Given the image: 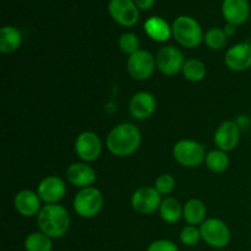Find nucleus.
Wrapping results in <instances>:
<instances>
[{"label": "nucleus", "mask_w": 251, "mask_h": 251, "mask_svg": "<svg viewBox=\"0 0 251 251\" xmlns=\"http://www.w3.org/2000/svg\"><path fill=\"white\" fill-rule=\"evenodd\" d=\"M108 150L118 157H126L135 153L141 144V131L131 123H122L113 127L105 140Z\"/></svg>", "instance_id": "f257e3e1"}, {"label": "nucleus", "mask_w": 251, "mask_h": 251, "mask_svg": "<svg viewBox=\"0 0 251 251\" xmlns=\"http://www.w3.org/2000/svg\"><path fill=\"white\" fill-rule=\"evenodd\" d=\"M37 226L39 232L49 238H61L70 227V216L64 206L58 203L44 205L37 215Z\"/></svg>", "instance_id": "f03ea898"}, {"label": "nucleus", "mask_w": 251, "mask_h": 251, "mask_svg": "<svg viewBox=\"0 0 251 251\" xmlns=\"http://www.w3.org/2000/svg\"><path fill=\"white\" fill-rule=\"evenodd\" d=\"M174 39L185 48H196L202 43L205 34L200 24L190 16H179L172 25Z\"/></svg>", "instance_id": "7ed1b4c3"}, {"label": "nucleus", "mask_w": 251, "mask_h": 251, "mask_svg": "<svg viewBox=\"0 0 251 251\" xmlns=\"http://www.w3.org/2000/svg\"><path fill=\"white\" fill-rule=\"evenodd\" d=\"M104 203L102 191L95 186L81 189L75 195L73 206L75 212L82 218H93L100 212Z\"/></svg>", "instance_id": "20e7f679"}, {"label": "nucleus", "mask_w": 251, "mask_h": 251, "mask_svg": "<svg viewBox=\"0 0 251 251\" xmlns=\"http://www.w3.org/2000/svg\"><path fill=\"white\" fill-rule=\"evenodd\" d=\"M206 152L202 145L195 140H180L173 147V157L180 166L195 168L205 162Z\"/></svg>", "instance_id": "39448f33"}, {"label": "nucleus", "mask_w": 251, "mask_h": 251, "mask_svg": "<svg viewBox=\"0 0 251 251\" xmlns=\"http://www.w3.org/2000/svg\"><path fill=\"white\" fill-rule=\"evenodd\" d=\"M200 233L203 242L216 249H222L230 242L229 227L220 218H207L200 225Z\"/></svg>", "instance_id": "423d86ee"}, {"label": "nucleus", "mask_w": 251, "mask_h": 251, "mask_svg": "<svg viewBox=\"0 0 251 251\" xmlns=\"http://www.w3.org/2000/svg\"><path fill=\"white\" fill-rule=\"evenodd\" d=\"M156 68V56L144 49H139L127 58V73L137 81H144L151 77Z\"/></svg>", "instance_id": "0eeeda50"}, {"label": "nucleus", "mask_w": 251, "mask_h": 251, "mask_svg": "<svg viewBox=\"0 0 251 251\" xmlns=\"http://www.w3.org/2000/svg\"><path fill=\"white\" fill-rule=\"evenodd\" d=\"M162 195L154 186H142L135 190L131 196V206L140 215H152L159 210Z\"/></svg>", "instance_id": "6e6552de"}, {"label": "nucleus", "mask_w": 251, "mask_h": 251, "mask_svg": "<svg viewBox=\"0 0 251 251\" xmlns=\"http://www.w3.org/2000/svg\"><path fill=\"white\" fill-rule=\"evenodd\" d=\"M185 58L180 49L173 46L162 47L156 55L157 69L166 76H174L183 69Z\"/></svg>", "instance_id": "1a4fd4ad"}, {"label": "nucleus", "mask_w": 251, "mask_h": 251, "mask_svg": "<svg viewBox=\"0 0 251 251\" xmlns=\"http://www.w3.org/2000/svg\"><path fill=\"white\" fill-rule=\"evenodd\" d=\"M75 152L83 162H93L100 156L102 141L93 131H83L76 137Z\"/></svg>", "instance_id": "9d476101"}, {"label": "nucleus", "mask_w": 251, "mask_h": 251, "mask_svg": "<svg viewBox=\"0 0 251 251\" xmlns=\"http://www.w3.org/2000/svg\"><path fill=\"white\" fill-rule=\"evenodd\" d=\"M108 10L112 19L124 27H131L139 21V7L134 0H110Z\"/></svg>", "instance_id": "9b49d317"}, {"label": "nucleus", "mask_w": 251, "mask_h": 251, "mask_svg": "<svg viewBox=\"0 0 251 251\" xmlns=\"http://www.w3.org/2000/svg\"><path fill=\"white\" fill-rule=\"evenodd\" d=\"M37 194H38L39 199L43 202H46V205L58 203L65 196L66 184L59 176H49L47 178L42 179L41 183L38 184Z\"/></svg>", "instance_id": "f8f14e48"}, {"label": "nucleus", "mask_w": 251, "mask_h": 251, "mask_svg": "<svg viewBox=\"0 0 251 251\" xmlns=\"http://www.w3.org/2000/svg\"><path fill=\"white\" fill-rule=\"evenodd\" d=\"M240 140L239 125L232 120H226L217 127L213 136V141L218 150L225 152L233 151L238 146Z\"/></svg>", "instance_id": "ddd939ff"}, {"label": "nucleus", "mask_w": 251, "mask_h": 251, "mask_svg": "<svg viewBox=\"0 0 251 251\" xmlns=\"http://www.w3.org/2000/svg\"><path fill=\"white\" fill-rule=\"evenodd\" d=\"M225 63L229 70L240 73L251 68V44L248 42L230 47L225 56Z\"/></svg>", "instance_id": "4468645a"}, {"label": "nucleus", "mask_w": 251, "mask_h": 251, "mask_svg": "<svg viewBox=\"0 0 251 251\" xmlns=\"http://www.w3.org/2000/svg\"><path fill=\"white\" fill-rule=\"evenodd\" d=\"M157 107L156 97L151 92L141 91L135 93L129 103L130 114L137 120H145L152 117Z\"/></svg>", "instance_id": "2eb2a0df"}, {"label": "nucleus", "mask_w": 251, "mask_h": 251, "mask_svg": "<svg viewBox=\"0 0 251 251\" xmlns=\"http://www.w3.org/2000/svg\"><path fill=\"white\" fill-rule=\"evenodd\" d=\"M66 179L71 185L85 189L92 186L96 181V172L85 162H77L69 166L66 169Z\"/></svg>", "instance_id": "dca6fc26"}, {"label": "nucleus", "mask_w": 251, "mask_h": 251, "mask_svg": "<svg viewBox=\"0 0 251 251\" xmlns=\"http://www.w3.org/2000/svg\"><path fill=\"white\" fill-rule=\"evenodd\" d=\"M222 14L228 24L239 26L249 19V2L248 0H223Z\"/></svg>", "instance_id": "f3484780"}, {"label": "nucleus", "mask_w": 251, "mask_h": 251, "mask_svg": "<svg viewBox=\"0 0 251 251\" xmlns=\"http://www.w3.org/2000/svg\"><path fill=\"white\" fill-rule=\"evenodd\" d=\"M38 194L32 190H21L14 199V206L22 217H33L37 216L43 206Z\"/></svg>", "instance_id": "a211bd4d"}, {"label": "nucleus", "mask_w": 251, "mask_h": 251, "mask_svg": "<svg viewBox=\"0 0 251 251\" xmlns=\"http://www.w3.org/2000/svg\"><path fill=\"white\" fill-rule=\"evenodd\" d=\"M144 28L150 38L156 42H161V43L162 42H167L171 38V36H173V33H172V27L169 26L168 22L158 16L150 17L145 22Z\"/></svg>", "instance_id": "6ab92c4d"}, {"label": "nucleus", "mask_w": 251, "mask_h": 251, "mask_svg": "<svg viewBox=\"0 0 251 251\" xmlns=\"http://www.w3.org/2000/svg\"><path fill=\"white\" fill-rule=\"evenodd\" d=\"M207 210L205 203L199 199H191L183 206V217L190 226L202 225L207 218Z\"/></svg>", "instance_id": "aec40b11"}, {"label": "nucleus", "mask_w": 251, "mask_h": 251, "mask_svg": "<svg viewBox=\"0 0 251 251\" xmlns=\"http://www.w3.org/2000/svg\"><path fill=\"white\" fill-rule=\"evenodd\" d=\"M22 42L21 32L12 26H4L0 29V51L10 54L20 48Z\"/></svg>", "instance_id": "412c9836"}, {"label": "nucleus", "mask_w": 251, "mask_h": 251, "mask_svg": "<svg viewBox=\"0 0 251 251\" xmlns=\"http://www.w3.org/2000/svg\"><path fill=\"white\" fill-rule=\"evenodd\" d=\"M158 211L162 220L169 225L176 223L183 217V206L176 198H171V196L162 200Z\"/></svg>", "instance_id": "4be33fe9"}, {"label": "nucleus", "mask_w": 251, "mask_h": 251, "mask_svg": "<svg viewBox=\"0 0 251 251\" xmlns=\"http://www.w3.org/2000/svg\"><path fill=\"white\" fill-rule=\"evenodd\" d=\"M229 157L227 152L222 150H212L206 154L205 163L206 167L213 173H223L229 167Z\"/></svg>", "instance_id": "5701e85b"}, {"label": "nucleus", "mask_w": 251, "mask_h": 251, "mask_svg": "<svg viewBox=\"0 0 251 251\" xmlns=\"http://www.w3.org/2000/svg\"><path fill=\"white\" fill-rule=\"evenodd\" d=\"M181 74L190 82H199L205 78L206 65L199 59H186L181 69Z\"/></svg>", "instance_id": "b1692460"}, {"label": "nucleus", "mask_w": 251, "mask_h": 251, "mask_svg": "<svg viewBox=\"0 0 251 251\" xmlns=\"http://www.w3.org/2000/svg\"><path fill=\"white\" fill-rule=\"evenodd\" d=\"M53 243L51 238L42 232H33L25 239V250L26 251H51Z\"/></svg>", "instance_id": "393cba45"}, {"label": "nucleus", "mask_w": 251, "mask_h": 251, "mask_svg": "<svg viewBox=\"0 0 251 251\" xmlns=\"http://www.w3.org/2000/svg\"><path fill=\"white\" fill-rule=\"evenodd\" d=\"M227 34L225 33L222 28H218V27H213V28L208 29L205 34V41L206 46L208 47L212 50H220L227 43Z\"/></svg>", "instance_id": "a878e982"}, {"label": "nucleus", "mask_w": 251, "mask_h": 251, "mask_svg": "<svg viewBox=\"0 0 251 251\" xmlns=\"http://www.w3.org/2000/svg\"><path fill=\"white\" fill-rule=\"evenodd\" d=\"M139 44L140 41L136 34L130 33V32L123 33L118 39V47H119L120 50L124 54H129V55L139 50Z\"/></svg>", "instance_id": "bb28decb"}, {"label": "nucleus", "mask_w": 251, "mask_h": 251, "mask_svg": "<svg viewBox=\"0 0 251 251\" xmlns=\"http://www.w3.org/2000/svg\"><path fill=\"white\" fill-rule=\"evenodd\" d=\"M180 242L183 243L186 247H194V245H198L202 238H201L200 228H196V226H185V227L181 229L180 235Z\"/></svg>", "instance_id": "cd10ccee"}, {"label": "nucleus", "mask_w": 251, "mask_h": 251, "mask_svg": "<svg viewBox=\"0 0 251 251\" xmlns=\"http://www.w3.org/2000/svg\"><path fill=\"white\" fill-rule=\"evenodd\" d=\"M154 188L161 195H169L176 188V179L171 174H161L154 181Z\"/></svg>", "instance_id": "c85d7f7f"}, {"label": "nucleus", "mask_w": 251, "mask_h": 251, "mask_svg": "<svg viewBox=\"0 0 251 251\" xmlns=\"http://www.w3.org/2000/svg\"><path fill=\"white\" fill-rule=\"evenodd\" d=\"M147 251H179V249L172 240L158 239L149 245Z\"/></svg>", "instance_id": "c756f323"}, {"label": "nucleus", "mask_w": 251, "mask_h": 251, "mask_svg": "<svg viewBox=\"0 0 251 251\" xmlns=\"http://www.w3.org/2000/svg\"><path fill=\"white\" fill-rule=\"evenodd\" d=\"M136 6L141 10H149L154 5L156 0H134Z\"/></svg>", "instance_id": "7c9ffc66"}, {"label": "nucleus", "mask_w": 251, "mask_h": 251, "mask_svg": "<svg viewBox=\"0 0 251 251\" xmlns=\"http://www.w3.org/2000/svg\"><path fill=\"white\" fill-rule=\"evenodd\" d=\"M235 27H237V26H234V25L227 24L225 26V28H223V31H225V33L227 34V37L234 36V34H235Z\"/></svg>", "instance_id": "2f4dec72"}]
</instances>
